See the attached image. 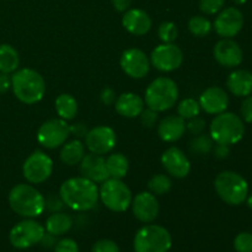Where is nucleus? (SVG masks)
Returning <instances> with one entry per match:
<instances>
[{"label": "nucleus", "instance_id": "obj_1", "mask_svg": "<svg viewBox=\"0 0 252 252\" xmlns=\"http://www.w3.org/2000/svg\"><path fill=\"white\" fill-rule=\"evenodd\" d=\"M59 196L68 208L75 212L91 211L98 202V187L83 176L71 177L59 189Z\"/></svg>", "mask_w": 252, "mask_h": 252}, {"label": "nucleus", "instance_id": "obj_2", "mask_svg": "<svg viewBox=\"0 0 252 252\" xmlns=\"http://www.w3.org/2000/svg\"><path fill=\"white\" fill-rule=\"evenodd\" d=\"M11 89L17 100L26 105H34L46 94L43 76L30 68L17 69L11 75Z\"/></svg>", "mask_w": 252, "mask_h": 252}, {"label": "nucleus", "instance_id": "obj_3", "mask_svg": "<svg viewBox=\"0 0 252 252\" xmlns=\"http://www.w3.org/2000/svg\"><path fill=\"white\" fill-rule=\"evenodd\" d=\"M10 208L22 218L33 219L44 212V196L32 185L19 184L10 191Z\"/></svg>", "mask_w": 252, "mask_h": 252}, {"label": "nucleus", "instance_id": "obj_4", "mask_svg": "<svg viewBox=\"0 0 252 252\" xmlns=\"http://www.w3.org/2000/svg\"><path fill=\"white\" fill-rule=\"evenodd\" d=\"M179 100V88L177 84L167 76H160L153 80L145 90L144 102L147 107L165 112L171 110Z\"/></svg>", "mask_w": 252, "mask_h": 252}, {"label": "nucleus", "instance_id": "obj_5", "mask_svg": "<svg viewBox=\"0 0 252 252\" xmlns=\"http://www.w3.org/2000/svg\"><path fill=\"white\" fill-rule=\"evenodd\" d=\"M245 134L243 118L233 112H221L217 115L209 126V135L214 143L234 145L240 142Z\"/></svg>", "mask_w": 252, "mask_h": 252}, {"label": "nucleus", "instance_id": "obj_6", "mask_svg": "<svg viewBox=\"0 0 252 252\" xmlns=\"http://www.w3.org/2000/svg\"><path fill=\"white\" fill-rule=\"evenodd\" d=\"M217 194L229 206H240L249 196V184L240 174L234 171H223L214 180Z\"/></svg>", "mask_w": 252, "mask_h": 252}, {"label": "nucleus", "instance_id": "obj_7", "mask_svg": "<svg viewBox=\"0 0 252 252\" xmlns=\"http://www.w3.org/2000/svg\"><path fill=\"white\" fill-rule=\"evenodd\" d=\"M172 238L166 228L158 224H147L137 231L133 241L134 252H169Z\"/></svg>", "mask_w": 252, "mask_h": 252}, {"label": "nucleus", "instance_id": "obj_8", "mask_svg": "<svg viewBox=\"0 0 252 252\" xmlns=\"http://www.w3.org/2000/svg\"><path fill=\"white\" fill-rule=\"evenodd\" d=\"M98 199L103 206L115 213H123L132 204V192L129 187L118 179H107L101 184L98 189Z\"/></svg>", "mask_w": 252, "mask_h": 252}, {"label": "nucleus", "instance_id": "obj_9", "mask_svg": "<svg viewBox=\"0 0 252 252\" xmlns=\"http://www.w3.org/2000/svg\"><path fill=\"white\" fill-rule=\"evenodd\" d=\"M44 233L46 230L41 223L27 218L12 226L9 234V240L15 249L26 250L39 244Z\"/></svg>", "mask_w": 252, "mask_h": 252}, {"label": "nucleus", "instance_id": "obj_10", "mask_svg": "<svg viewBox=\"0 0 252 252\" xmlns=\"http://www.w3.org/2000/svg\"><path fill=\"white\" fill-rule=\"evenodd\" d=\"M70 135L69 125L62 118H52L39 126L37 130V142L46 149H57L62 147Z\"/></svg>", "mask_w": 252, "mask_h": 252}, {"label": "nucleus", "instance_id": "obj_11", "mask_svg": "<svg viewBox=\"0 0 252 252\" xmlns=\"http://www.w3.org/2000/svg\"><path fill=\"white\" fill-rule=\"evenodd\" d=\"M53 172V160L41 150L29 155L22 165V174L27 182L32 185L43 184Z\"/></svg>", "mask_w": 252, "mask_h": 252}, {"label": "nucleus", "instance_id": "obj_12", "mask_svg": "<svg viewBox=\"0 0 252 252\" xmlns=\"http://www.w3.org/2000/svg\"><path fill=\"white\" fill-rule=\"evenodd\" d=\"M149 58L152 65L162 73L176 70L184 63V53L181 48L174 43L159 44L155 47Z\"/></svg>", "mask_w": 252, "mask_h": 252}, {"label": "nucleus", "instance_id": "obj_13", "mask_svg": "<svg viewBox=\"0 0 252 252\" xmlns=\"http://www.w3.org/2000/svg\"><path fill=\"white\" fill-rule=\"evenodd\" d=\"M120 65L123 73L132 79H143L150 71V58L139 48H128L122 53Z\"/></svg>", "mask_w": 252, "mask_h": 252}, {"label": "nucleus", "instance_id": "obj_14", "mask_svg": "<svg viewBox=\"0 0 252 252\" xmlns=\"http://www.w3.org/2000/svg\"><path fill=\"white\" fill-rule=\"evenodd\" d=\"M117 143L116 132L108 126H98L88 132L85 137V147L90 153L106 155L112 152Z\"/></svg>", "mask_w": 252, "mask_h": 252}, {"label": "nucleus", "instance_id": "obj_15", "mask_svg": "<svg viewBox=\"0 0 252 252\" xmlns=\"http://www.w3.org/2000/svg\"><path fill=\"white\" fill-rule=\"evenodd\" d=\"M217 33L223 38L235 37L244 27V15L238 7H225L218 12L213 24Z\"/></svg>", "mask_w": 252, "mask_h": 252}, {"label": "nucleus", "instance_id": "obj_16", "mask_svg": "<svg viewBox=\"0 0 252 252\" xmlns=\"http://www.w3.org/2000/svg\"><path fill=\"white\" fill-rule=\"evenodd\" d=\"M161 164L167 175L175 179H185L191 172V161L177 147H170L162 153Z\"/></svg>", "mask_w": 252, "mask_h": 252}, {"label": "nucleus", "instance_id": "obj_17", "mask_svg": "<svg viewBox=\"0 0 252 252\" xmlns=\"http://www.w3.org/2000/svg\"><path fill=\"white\" fill-rule=\"evenodd\" d=\"M132 211L135 218L145 224L153 223L159 216L160 206L157 196L152 192H140L132 199Z\"/></svg>", "mask_w": 252, "mask_h": 252}, {"label": "nucleus", "instance_id": "obj_18", "mask_svg": "<svg viewBox=\"0 0 252 252\" xmlns=\"http://www.w3.org/2000/svg\"><path fill=\"white\" fill-rule=\"evenodd\" d=\"M214 59L225 68H235L243 63L244 53L239 43L231 38H223L214 46Z\"/></svg>", "mask_w": 252, "mask_h": 252}, {"label": "nucleus", "instance_id": "obj_19", "mask_svg": "<svg viewBox=\"0 0 252 252\" xmlns=\"http://www.w3.org/2000/svg\"><path fill=\"white\" fill-rule=\"evenodd\" d=\"M198 102L204 112L217 116L226 111L229 106V96L220 86H211L201 94Z\"/></svg>", "mask_w": 252, "mask_h": 252}, {"label": "nucleus", "instance_id": "obj_20", "mask_svg": "<svg viewBox=\"0 0 252 252\" xmlns=\"http://www.w3.org/2000/svg\"><path fill=\"white\" fill-rule=\"evenodd\" d=\"M79 166H80L81 176L95 184H102L103 181L110 179L106 167V159L102 155L94 154V153L85 154Z\"/></svg>", "mask_w": 252, "mask_h": 252}, {"label": "nucleus", "instance_id": "obj_21", "mask_svg": "<svg viewBox=\"0 0 252 252\" xmlns=\"http://www.w3.org/2000/svg\"><path fill=\"white\" fill-rule=\"evenodd\" d=\"M122 26L134 36H144L152 30L153 21L148 12L142 9H128L122 17Z\"/></svg>", "mask_w": 252, "mask_h": 252}, {"label": "nucleus", "instance_id": "obj_22", "mask_svg": "<svg viewBox=\"0 0 252 252\" xmlns=\"http://www.w3.org/2000/svg\"><path fill=\"white\" fill-rule=\"evenodd\" d=\"M186 132V121L179 115H170L162 118L158 125V135L165 143H175L181 139Z\"/></svg>", "mask_w": 252, "mask_h": 252}, {"label": "nucleus", "instance_id": "obj_23", "mask_svg": "<svg viewBox=\"0 0 252 252\" xmlns=\"http://www.w3.org/2000/svg\"><path fill=\"white\" fill-rule=\"evenodd\" d=\"M116 112L125 118L139 117L145 108L144 98L134 93H125L116 98Z\"/></svg>", "mask_w": 252, "mask_h": 252}, {"label": "nucleus", "instance_id": "obj_24", "mask_svg": "<svg viewBox=\"0 0 252 252\" xmlns=\"http://www.w3.org/2000/svg\"><path fill=\"white\" fill-rule=\"evenodd\" d=\"M226 88L238 97H248L252 95V73L245 69L234 70L226 79Z\"/></svg>", "mask_w": 252, "mask_h": 252}, {"label": "nucleus", "instance_id": "obj_25", "mask_svg": "<svg viewBox=\"0 0 252 252\" xmlns=\"http://www.w3.org/2000/svg\"><path fill=\"white\" fill-rule=\"evenodd\" d=\"M85 143L81 142L80 139H74L68 143L65 142L62 145L59 157H61L63 164L68 165V166H75V165L80 164L83 158L85 157Z\"/></svg>", "mask_w": 252, "mask_h": 252}, {"label": "nucleus", "instance_id": "obj_26", "mask_svg": "<svg viewBox=\"0 0 252 252\" xmlns=\"http://www.w3.org/2000/svg\"><path fill=\"white\" fill-rule=\"evenodd\" d=\"M73 224V218L69 214L63 213V212H56L47 218L44 230L46 233L52 234L54 236H62L70 231Z\"/></svg>", "mask_w": 252, "mask_h": 252}, {"label": "nucleus", "instance_id": "obj_27", "mask_svg": "<svg viewBox=\"0 0 252 252\" xmlns=\"http://www.w3.org/2000/svg\"><path fill=\"white\" fill-rule=\"evenodd\" d=\"M20 57L11 44H0V73L12 74L19 69Z\"/></svg>", "mask_w": 252, "mask_h": 252}, {"label": "nucleus", "instance_id": "obj_28", "mask_svg": "<svg viewBox=\"0 0 252 252\" xmlns=\"http://www.w3.org/2000/svg\"><path fill=\"white\" fill-rule=\"evenodd\" d=\"M54 106H56L57 115L59 116V118L66 122L74 120L78 113V101L70 94H61L56 98Z\"/></svg>", "mask_w": 252, "mask_h": 252}, {"label": "nucleus", "instance_id": "obj_29", "mask_svg": "<svg viewBox=\"0 0 252 252\" xmlns=\"http://www.w3.org/2000/svg\"><path fill=\"white\" fill-rule=\"evenodd\" d=\"M106 167L110 177L122 180L129 170V161L122 153H112L106 159Z\"/></svg>", "mask_w": 252, "mask_h": 252}, {"label": "nucleus", "instance_id": "obj_30", "mask_svg": "<svg viewBox=\"0 0 252 252\" xmlns=\"http://www.w3.org/2000/svg\"><path fill=\"white\" fill-rule=\"evenodd\" d=\"M148 189L155 196H162L169 193L172 189V180L165 174L154 175L148 182Z\"/></svg>", "mask_w": 252, "mask_h": 252}, {"label": "nucleus", "instance_id": "obj_31", "mask_svg": "<svg viewBox=\"0 0 252 252\" xmlns=\"http://www.w3.org/2000/svg\"><path fill=\"white\" fill-rule=\"evenodd\" d=\"M189 31L191 32L193 36L196 37H206L213 30V25L209 21L207 17L202 16V15H196L192 16L189 21Z\"/></svg>", "mask_w": 252, "mask_h": 252}, {"label": "nucleus", "instance_id": "obj_32", "mask_svg": "<svg viewBox=\"0 0 252 252\" xmlns=\"http://www.w3.org/2000/svg\"><path fill=\"white\" fill-rule=\"evenodd\" d=\"M213 145L214 140L212 139L211 135L202 133V134L196 135V137L191 140V143H189V152H191L192 154L206 155L212 152Z\"/></svg>", "mask_w": 252, "mask_h": 252}, {"label": "nucleus", "instance_id": "obj_33", "mask_svg": "<svg viewBox=\"0 0 252 252\" xmlns=\"http://www.w3.org/2000/svg\"><path fill=\"white\" fill-rule=\"evenodd\" d=\"M202 108L199 102L194 98H185L177 106V115L185 121H189L191 118L197 117L201 113Z\"/></svg>", "mask_w": 252, "mask_h": 252}, {"label": "nucleus", "instance_id": "obj_34", "mask_svg": "<svg viewBox=\"0 0 252 252\" xmlns=\"http://www.w3.org/2000/svg\"><path fill=\"white\" fill-rule=\"evenodd\" d=\"M158 36L162 43H174L179 36V30L174 22L165 21L158 29Z\"/></svg>", "mask_w": 252, "mask_h": 252}, {"label": "nucleus", "instance_id": "obj_35", "mask_svg": "<svg viewBox=\"0 0 252 252\" xmlns=\"http://www.w3.org/2000/svg\"><path fill=\"white\" fill-rule=\"evenodd\" d=\"M234 249L236 252H252V233L238 234L234 239Z\"/></svg>", "mask_w": 252, "mask_h": 252}, {"label": "nucleus", "instance_id": "obj_36", "mask_svg": "<svg viewBox=\"0 0 252 252\" xmlns=\"http://www.w3.org/2000/svg\"><path fill=\"white\" fill-rule=\"evenodd\" d=\"M199 10L206 15H216L221 11L225 0H199Z\"/></svg>", "mask_w": 252, "mask_h": 252}, {"label": "nucleus", "instance_id": "obj_37", "mask_svg": "<svg viewBox=\"0 0 252 252\" xmlns=\"http://www.w3.org/2000/svg\"><path fill=\"white\" fill-rule=\"evenodd\" d=\"M44 207L51 213H56V212H62V209L65 207V204H64L63 199L61 198L59 193H51L47 197H44Z\"/></svg>", "mask_w": 252, "mask_h": 252}, {"label": "nucleus", "instance_id": "obj_38", "mask_svg": "<svg viewBox=\"0 0 252 252\" xmlns=\"http://www.w3.org/2000/svg\"><path fill=\"white\" fill-rule=\"evenodd\" d=\"M139 117L140 122H142V125L144 126L145 128H153L154 126H157L158 121H159V112L147 107L142 111Z\"/></svg>", "mask_w": 252, "mask_h": 252}, {"label": "nucleus", "instance_id": "obj_39", "mask_svg": "<svg viewBox=\"0 0 252 252\" xmlns=\"http://www.w3.org/2000/svg\"><path fill=\"white\" fill-rule=\"evenodd\" d=\"M91 252H120L117 244L110 239H101L93 245Z\"/></svg>", "mask_w": 252, "mask_h": 252}, {"label": "nucleus", "instance_id": "obj_40", "mask_svg": "<svg viewBox=\"0 0 252 252\" xmlns=\"http://www.w3.org/2000/svg\"><path fill=\"white\" fill-rule=\"evenodd\" d=\"M53 249L54 252H80L76 241L69 238H64L61 239L59 241H57V244L54 245Z\"/></svg>", "mask_w": 252, "mask_h": 252}, {"label": "nucleus", "instance_id": "obj_41", "mask_svg": "<svg viewBox=\"0 0 252 252\" xmlns=\"http://www.w3.org/2000/svg\"><path fill=\"white\" fill-rule=\"evenodd\" d=\"M204 129H206V121L202 117H199V116L191 118L186 123V130H189L192 135L202 134L204 132Z\"/></svg>", "mask_w": 252, "mask_h": 252}, {"label": "nucleus", "instance_id": "obj_42", "mask_svg": "<svg viewBox=\"0 0 252 252\" xmlns=\"http://www.w3.org/2000/svg\"><path fill=\"white\" fill-rule=\"evenodd\" d=\"M241 118L248 123H252V95L245 97L241 103Z\"/></svg>", "mask_w": 252, "mask_h": 252}, {"label": "nucleus", "instance_id": "obj_43", "mask_svg": "<svg viewBox=\"0 0 252 252\" xmlns=\"http://www.w3.org/2000/svg\"><path fill=\"white\" fill-rule=\"evenodd\" d=\"M116 98L117 97H116V93L113 89H111V88L102 89V91H101V94H100V100L103 105L105 106L115 105Z\"/></svg>", "mask_w": 252, "mask_h": 252}, {"label": "nucleus", "instance_id": "obj_44", "mask_svg": "<svg viewBox=\"0 0 252 252\" xmlns=\"http://www.w3.org/2000/svg\"><path fill=\"white\" fill-rule=\"evenodd\" d=\"M213 152L214 157L219 160H224L230 155V145H225V144H218L216 143V145H213Z\"/></svg>", "mask_w": 252, "mask_h": 252}, {"label": "nucleus", "instance_id": "obj_45", "mask_svg": "<svg viewBox=\"0 0 252 252\" xmlns=\"http://www.w3.org/2000/svg\"><path fill=\"white\" fill-rule=\"evenodd\" d=\"M69 130H70V134H73L76 139H81V138H85L88 134L89 129L86 127V125L84 123H75V125L69 126Z\"/></svg>", "mask_w": 252, "mask_h": 252}, {"label": "nucleus", "instance_id": "obj_46", "mask_svg": "<svg viewBox=\"0 0 252 252\" xmlns=\"http://www.w3.org/2000/svg\"><path fill=\"white\" fill-rule=\"evenodd\" d=\"M11 89V76L10 74L0 73V94H5Z\"/></svg>", "mask_w": 252, "mask_h": 252}, {"label": "nucleus", "instance_id": "obj_47", "mask_svg": "<svg viewBox=\"0 0 252 252\" xmlns=\"http://www.w3.org/2000/svg\"><path fill=\"white\" fill-rule=\"evenodd\" d=\"M113 7L120 12H126L128 9H130L133 0H111Z\"/></svg>", "mask_w": 252, "mask_h": 252}, {"label": "nucleus", "instance_id": "obj_48", "mask_svg": "<svg viewBox=\"0 0 252 252\" xmlns=\"http://www.w3.org/2000/svg\"><path fill=\"white\" fill-rule=\"evenodd\" d=\"M57 236L52 235V234H48V233H44V235L42 236L41 241H39V244H41L43 248H54V245L57 244V240H56Z\"/></svg>", "mask_w": 252, "mask_h": 252}, {"label": "nucleus", "instance_id": "obj_49", "mask_svg": "<svg viewBox=\"0 0 252 252\" xmlns=\"http://www.w3.org/2000/svg\"><path fill=\"white\" fill-rule=\"evenodd\" d=\"M246 202H248L249 208L252 209V193L250 194V196H248V198H246Z\"/></svg>", "mask_w": 252, "mask_h": 252}, {"label": "nucleus", "instance_id": "obj_50", "mask_svg": "<svg viewBox=\"0 0 252 252\" xmlns=\"http://www.w3.org/2000/svg\"><path fill=\"white\" fill-rule=\"evenodd\" d=\"M233 1L235 2L236 5H244L246 1H248V0H233Z\"/></svg>", "mask_w": 252, "mask_h": 252}]
</instances>
